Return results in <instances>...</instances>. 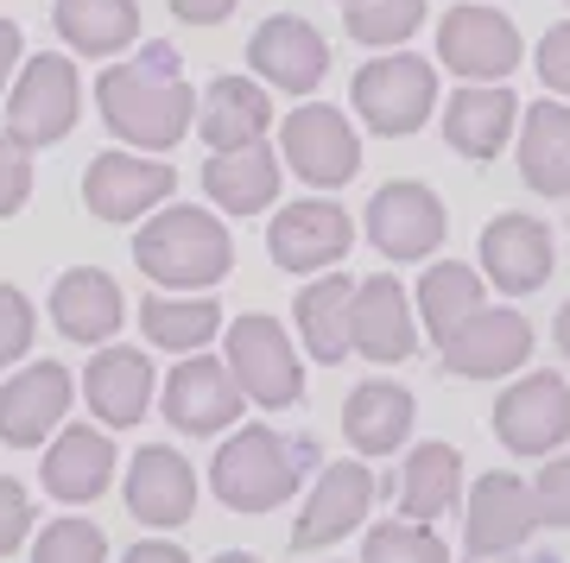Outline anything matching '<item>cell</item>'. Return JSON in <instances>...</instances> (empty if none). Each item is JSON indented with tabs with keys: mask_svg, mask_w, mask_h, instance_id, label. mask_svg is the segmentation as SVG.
<instances>
[{
	"mask_svg": "<svg viewBox=\"0 0 570 563\" xmlns=\"http://www.w3.org/2000/svg\"><path fill=\"white\" fill-rule=\"evenodd\" d=\"M348 298H355V279L348 273H324L298 292V336H305L311 362L343 367L348 355Z\"/></svg>",
	"mask_w": 570,
	"mask_h": 563,
	"instance_id": "34",
	"label": "cell"
},
{
	"mask_svg": "<svg viewBox=\"0 0 570 563\" xmlns=\"http://www.w3.org/2000/svg\"><path fill=\"white\" fill-rule=\"evenodd\" d=\"M171 13H178L184 26H223L228 13H235V0H171Z\"/></svg>",
	"mask_w": 570,
	"mask_h": 563,
	"instance_id": "43",
	"label": "cell"
},
{
	"mask_svg": "<svg viewBox=\"0 0 570 563\" xmlns=\"http://www.w3.org/2000/svg\"><path fill=\"white\" fill-rule=\"evenodd\" d=\"M96 108L115 140H127L134 152H171L197 121V89L184 82L178 51L165 39L140 45L127 63L102 70L96 82Z\"/></svg>",
	"mask_w": 570,
	"mask_h": 563,
	"instance_id": "1",
	"label": "cell"
},
{
	"mask_svg": "<svg viewBox=\"0 0 570 563\" xmlns=\"http://www.w3.org/2000/svg\"><path fill=\"white\" fill-rule=\"evenodd\" d=\"M140 329L165 355H204L216 343V329H223V304L209 292H153L140 304Z\"/></svg>",
	"mask_w": 570,
	"mask_h": 563,
	"instance_id": "31",
	"label": "cell"
},
{
	"mask_svg": "<svg viewBox=\"0 0 570 563\" xmlns=\"http://www.w3.org/2000/svg\"><path fill=\"white\" fill-rule=\"evenodd\" d=\"M127 513L140 525H184L197 513V468L184 463L171 443H146L140 456L127 463Z\"/></svg>",
	"mask_w": 570,
	"mask_h": 563,
	"instance_id": "21",
	"label": "cell"
},
{
	"mask_svg": "<svg viewBox=\"0 0 570 563\" xmlns=\"http://www.w3.org/2000/svg\"><path fill=\"white\" fill-rule=\"evenodd\" d=\"M438 58L463 82H508L520 70V26L482 0H456L438 20Z\"/></svg>",
	"mask_w": 570,
	"mask_h": 563,
	"instance_id": "8",
	"label": "cell"
},
{
	"mask_svg": "<svg viewBox=\"0 0 570 563\" xmlns=\"http://www.w3.org/2000/svg\"><path fill=\"white\" fill-rule=\"evenodd\" d=\"M171 190H178V171L165 159H140V152H96L89 171H82V203L102 221L159 216Z\"/></svg>",
	"mask_w": 570,
	"mask_h": 563,
	"instance_id": "13",
	"label": "cell"
},
{
	"mask_svg": "<svg viewBox=\"0 0 570 563\" xmlns=\"http://www.w3.org/2000/svg\"><path fill=\"white\" fill-rule=\"evenodd\" d=\"M374 475L362 463H330L317 475V487L305 494V513L292 525V551H324V544H343L355 525L367 520V506H374Z\"/></svg>",
	"mask_w": 570,
	"mask_h": 563,
	"instance_id": "20",
	"label": "cell"
},
{
	"mask_svg": "<svg viewBox=\"0 0 570 563\" xmlns=\"http://www.w3.org/2000/svg\"><path fill=\"white\" fill-rule=\"evenodd\" d=\"M51 323H58L70 343H108L127 323V298L121 285L108 279L102 266H70L51 285Z\"/></svg>",
	"mask_w": 570,
	"mask_h": 563,
	"instance_id": "26",
	"label": "cell"
},
{
	"mask_svg": "<svg viewBox=\"0 0 570 563\" xmlns=\"http://www.w3.org/2000/svg\"><path fill=\"white\" fill-rule=\"evenodd\" d=\"M527 355H532V323L513 304H482L450 343H438V362L456 381H508V374L527 367Z\"/></svg>",
	"mask_w": 570,
	"mask_h": 563,
	"instance_id": "11",
	"label": "cell"
},
{
	"mask_svg": "<svg viewBox=\"0 0 570 563\" xmlns=\"http://www.w3.org/2000/svg\"><path fill=\"white\" fill-rule=\"evenodd\" d=\"M551 266H558V241H551V228L539 216L508 209V216H494L482 228V279L494 292L527 298V292H539L551 279Z\"/></svg>",
	"mask_w": 570,
	"mask_h": 563,
	"instance_id": "16",
	"label": "cell"
},
{
	"mask_svg": "<svg viewBox=\"0 0 570 563\" xmlns=\"http://www.w3.org/2000/svg\"><path fill=\"white\" fill-rule=\"evenodd\" d=\"M26 532H32V494H26L13 475H0V557L20 551Z\"/></svg>",
	"mask_w": 570,
	"mask_h": 563,
	"instance_id": "42",
	"label": "cell"
},
{
	"mask_svg": "<svg viewBox=\"0 0 570 563\" xmlns=\"http://www.w3.org/2000/svg\"><path fill=\"white\" fill-rule=\"evenodd\" d=\"M153 393H159L153 362H146L140 348H127V343L89 355V367H82V399H89V412H96L108 431L140 424L146 412H153Z\"/></svg>",
	"mask_w": 570,
	"mask_h": 563,
	"instance_id": "23",
	"label": "cell"
},
{
	"mask_svg": "<svg viewBox=\"0 0 570 563\" xmlns=\"http://www.w3.org/2000/svg\"><path fill=\"white\" fill-rule=\"evenodd\" d=\"M26 197H32V152H26L20 140L0 134V221L20 216Z\"/></svg>",
	"mask_w": 570,
	"mask_h": 563,
	"instance_id": "40",
	"label": "cell"
},
{
	"mask_svg": "<svg viewBox=\"0 0 570 563\" xmlns=\"http://www.w3.org/2000/svg\"><path fill=\"white\" fill-rule=\"evenodd\" d=\"M532 513H539V525H551V532H570V456L558 450V456H546L539 463V475H532Z\"/></svg>",
	"mask_w": 570,
	"mask_h": 563,
	"instance_id": "38",
	"label": "cell"
},
{
	"mask_svg": "<svg viewBox=\"0 0 570 563\" xmlns=\"http://www.w3.org/2000/svg\"><path fill=\"white\" fill-rule=\"evenodd\" d=\"M520 178L539 197H570V101H532L520 115Z\"/></svg>",
	"mask_w": 570,
	"mask_h": 563,
	"instance_id": "28",
	"label": "cell"
},
{
	"mask_svg": "<svg viewBox=\"0 0 570 563\" xmlns=\"http://www.w3.org/2000/svg\"><path fill=\"white\" fill-rule=\"evenodd\" d=\"M482 273L463 260H431L425 279H419V292H412V317L431 329V343H450L456 329H463L475 310H482Z\"/></svg>",
	"mask_w": 570,
	"mask_h": 563,
	"instance_id": "32",
	"label": "cell"
},
{
	"mask_svg": "<svg viewBox=\"0 0 570 563\" xmlns=\"http://www.w3.org/2000/svg\"><path fill=\"white\" fill-rule=\"evenodd\" d=\"M494 437L513 456H558L570 443V386L564 374H520V381L494 399Z\"/></svg>",
	"mask_w": 570,
	"mask_h": 563,
	"instance_id": "10",
	"label": "cell"
},
{
	"mask_svg": "<svg viewBox=\"0 0 570 563\" xmlns=\"http://www.w3.org/2000/svg\"><path fill=\"white\" fill-rule=\"evenodd\" d=\"M58 39L82 58H115L127 45H140V7L134 0H58Z\"/></svg>",
	"mask_w": 570,
	"mask_h": 563,
	"instance_id": "33",
	"label": "cell"
},
{
	"mask_svg": "<svg viewBox=\"0 0 570 563\" xmlns=\"http://www.w3.org/2000/svg\"><path fill=\"white\" fill-rule=\"evenodd\" d=\"M121 563H190L178 551V544H165V539H146V544H134V551H127Z\"/></svg>",
	"mask_w": 570,
	"mask_h": 563,
	"instance_id": "45",
	"label": "cell"
},
{
	"mask_svg": "<svg viewBox=\"0 0 570 563\" xmlns=\"http://www.w3.org/2000/svg\"><path fill=\"white\" fill-rule=\"evenodd\" d=\"M204 190L223 216H261V209H273V197H279V159H273V146L261 140V146H242V152H209Z\"/></svg>",
	"mask_w": 570,
	"mask_h": 563,
	"instance_id": "29",
	"label": "cell"
},
{
	"mask_svg": "<svg viewBox=\"0 0 570 563\" xmlns=\"http://www.w3.org/2000/svg\"><path fill=\"white\" fill-rule=\"evenodd\" d=\"M348 348L367 355L374 367L406 362L419 348V317H412V292L393 273H374V279L355 285L348 298Z\"/></svg>",
	"mask_w": 570,
	"mask_h": 563,
	"instance_id": "15",
	"label": "cell"
},
{
	"mask_svg": "<svg viewBox=\"0 0 570 563\" xmlns=\"http://www.w3.org/2000/svg\"><path fill=\"white\" fill-rule=\"evenodd\" d=\"M159 405L171 431H184V437H223L242 418V386L216 355H178V367L159 386Z\"/></svg>",
	"mask_w": 570,
	"mask_h": 563,
	"instance_id": "14",
	"label": "cell"
},
{
	"mask_svg": "<svg viewBox=\"0 0 570 563\" xmlns=\"http://www.w3.org/2000/svg\"><path fill=\"white\" fill-rule=\"evenodd\" d=\"M532 487L520 475H482L469 487V506H463V544L469 557H513L520 544L532 539Z\"/></svg>",
	"mask_w": 570,
	"mask_h": 563,
	"instance_id": "19",
	"label": "cell"
},
{
	"mask_svg": "<svg viewBox=\"0 0 570 563\" xmlns=\"http://www.w3.org/2000/svg\"><path fill=\"white\" fill-rule=\"evenodd\" d=\"M469 563H520V557H469Z\"/></svg>",
	"mask_w": 570,
	"mask_h": 563,
	"instance_id": "48",
	"label": "cell"
},
{
	"mask_svg": "<svg viewBox=\"0 0 570 563\" xmlns=\"http://www.w3.org/2000/svg\"><path fill=\"white\" fill-rule=\"evenodd\" d=\"M247 63H254V77L285 89V96H311L330 70V45L311 20L273 13V20H261V32L247 39Z\"/></svg>",
	"mask_w": 570,
	"mask_h": 563,
	"instance_id": "18",
	"label": "cell"
},
{
	"mask_svg": "<svg viewBox=\"0 0 570 563\" xmlns=\"http://www.w3.org/2000/svg\"><path fill=\"white\" fill-rule=\"evenodd\" d=\"M45 494L63 506H82L96 501V494H108V482H115V443H108V431H96V424H63L58 443L45 450Z\"/></svg>",
	"mask_w": 570,
	"mask_h": 563,
	"instance_id": "24",
	"label": "cell"
},
{
	"mask_svg": "<svg viewBox=\"0 0 570 563\" xmlns=\"http://www.w3.org/2000/svg\"><path fill=\"white\" fill-rule=\"evenodd\" d=\"M32 329H39L32 298H26V292H13V285H0V374H7V367L32 348Z\"/></svg>",
	"mask_w": 570,
	"mask_h": 563,
	"instance_id": "39",
	"label": "cell"
},
{
	"mask_svg": "<svg viewBox=\"0 0 570 563\" xmlns=\"http://www.w3.org/2000/svg\"><path fill=\"white\" fill-rule=\"evenodd\" d=\"M134 266H140L153 285H165V292H204V285L228 279L235 241H228L223 216H209L197 203H171V209L140 221Z\"/></svg>",
	"mask_w": 570,
	"mask_h": 563,
	"instance_id": "2",
	"label": "cell"
},
{
	"mask_svg": "<svg viewBox=\"0 0 570 563\" xmlns=\"http://www.w3.org/2000/svg\"><path fill=\"white\" fill-rule=\"evenodd\" d=\"M20 26L13 20H0V89H13V70H20Z\"/></svg>",
	"mask_w": 570,
	"mask_h": 563,
	"instance_id": "44",
	"label": "cell"
},
{
	"mask_svg": "<svg viewBox=\"0 0 570 563\" xmlns=\"http://www.w3.org/2000/svg\"><path fill=\"white\" fill-rule=\"evenodd\" d=\"M266 127H273V101L254 77H216L197 96V134L209 140V152H242V146H261Z\"/></svg>",
	"mask_w": 570,
	"mask_h": 563,
	"instance_id": "27",
	"label": "cell"
},
{
	"mask_svg": "<svg viewBox=\"0 0 570 563\" xmlns=\"http://www.w3.org/2000/svg\"><path fill=\"white\" fill-rule=\"evenodd\" d=\"M362 228H367V241H374L393 266H400V260H431V254L444 247L450 216H444V203H438V190H431V184L393 178V184H381V190H374Z\"/></svg>",
	"mask_w": 570,
	"mask_h": 563,
	"instance_id": "9",
	"label": "cell"
},
{
	"mask_svg": "<svg viewBox=\"0 0 570 563\" xmlns=\"http://www.w3.org/2000/svg\"><path fill=\"white\" fill-rule=\"evenodd\" d=\"M362 563H450V551H444V539H438L431 525L381 520V525H367Z\"/></svg>",
	"mask_w": 570,
	"mask_h": 563,
	"instance_id": "36",
	"label": "cell"
},
{
	"mask_svg": "<svg viewBox=\"0 0 570 563\" xmlns=\"http://www.w3.org/2000/svg\"><path fill=\"white\" fill-rule=\"evenodd\" d=\"M513 127H520V101L501 82H469L444 101V140L463 159H494L513 140Z\"/></svg>",
	"mask_w": 570,
	"mask_h": 563,
	"instance_id": "25",
	"label": "cell"
},
{
	"mask_svg": "<svg viewBox=\"0 0 570 563\" xmlns=\"http://www.w3.org/2000/svg\"><path fill=\"white\" fill-rule=\"evenodd\" d=\"M70 399H77V381H70V367L63 362L20 367L13 381L0 386V443H13V450H39V443L63 424Z\"/></svg>",
	"mask_w": 570,
	"mask_h": 563,
	"instance_id": "17",
	"label": "cell"
},
{
	"mask_svg": "<svg viewBox=\"0 0 570 563\" xmlns=\"http://www.w3.org/2000/svg\"><path fill=\"white\" fill-rule=\"evenodd\" d=\"M32 563H108V539L102 525L89 520H51L32 544Z\"/></svg>",
	"mask_w": 570,
	"mask_h": 563,
	"instance_id": "37",
	"label": "cell"
},
{
	"mask_svg": "<svg viewBox=\"0 0 570 563\" xmlns=\"http://www.w3.org/2000/svg\"><path fill=\"white\" fill-rule=\"evenodd\" d=\"M412 418H419V399L393 381H362L343 405V431L362 456H393L412 437Z\"/></svg>",
	"mask_w": 570,
	"mask_h": 563,
	"instance_id": "30",
	"label": "cell"
},
{
	"mask_svg": "<svg viewBox=\"0 0 570 563\" xmlns=\"http://www.w3.org/2000/svg\"><path fill=\"white\" fill-rule=\"evenodd\" d=\"M279 152L311 190H343V184L362 171V140H355L348 115L343 108H330V101H305V108L285 115Z\"/></svg>",
	"mask_w": 570,
	"mask_h": 563,
	"instance_id": "7",
	"label": "cell"
},
{
	"mask_svg": "<svg viewBox=\"0 0 570 563\" xmlns=\"http://www.w3.org/2000/svg\"><path fill=\"white\" fill-rule=\"evenodd\" d=\"M305 463H311V437L285 443L279 431H266V424H242V431L216 450L209 487L223 494L228 513H273V506H285L298 494Z\"/></svg>",
	"mask_w": 570,
	"mask_h": 563,
	"instance_id": "3",
	"label": "cell"
},
{
	"mask_svg": "<svg viewBox=\"0 0 570 563\" xmlns=\"http://www.w3.org/2000/svg\"><path fill=\"white\" fill-rule=\"evenodd\" d=\"M343 7H362V0H343Z\"/></svg>",
	"mask_w": 570,
	"mask_h": 563,
	"instance_id": "49",
	"label": "cell"
},
{
	"mask_svg": "<svg viewBox=\"0 0 570 563\" xmlns=\"http://www.w3.org/2000/svg\"><path fill=\"white\" fill-rule=\"evenodd\" d=\"M228 374L242 386V399L266 405V412H285V405L305 399V362H298V348L285 336L279 317H266V310H247V317L228 323Z\"/></svg>",
	"mask_w": 570,
	"mask_h": 563,
	"instance_id": "4",
	"label": "cell"
},
{
	"mask_svg": "<svg viewBox=\"0 0 570 563\" xmlns=\"http://www.w3.org/2000/svg\"><path fill=\"white\" fill-rule=\"evenodd\" d=\"M77 108H82L77 63L63 51H39V58L20 63V77L7 89V140H20L26 152L58 146L77 127Z\"/></svg>",
	"mask_w": 570,
	"mask_h": 563,
	"instance_id": "5",
	"label": "cell"
},
{
	"mask_svg": "<svg viewBox=\"0 0 570 563\" xmlns=\"http://www.w3.org/2000/svg\"><path fill=\"white\" fill-rule=\"evenodd\" d=\"M348 247H355V221L330 197H298L266 228V254H273L279 273H330Z\"/></svg>",
	"mask_w": 570,
	"mask_h": 563,
	"instance_id": "12",
	"label": "cell"
},
{
	"mask_svg": "<svg viewBox=\"0 0 570 563\" xmlns=\"http://www.w3.org/2000/svg\"><path fill=\"white\" fill-rule=\"evenodd\" d=\"M216 563H261V557H247V551H223Z\"/></svg>",
	"mask_w": 570,
	"mask_h": 563,
	"instance_id": "47",
	"label": "cell"
},
{
	"mask_svg": "<svg viewBox=\"0 0 570 563\" xmlns=\"http://www.w3.org/2000/svg\"><path fill=\"white\" fill-rule=\"evenodd\" d=\"M343 26L355 45L400 51V39H412L425 26V0H362V7H343Z\"/></svg>",
	"mask_w": 570,
	"mask_h": 563,
	"instance_id": "35",
	"label": "cell"
},
{
	"mask_svg": "<svg viewBox=\"0 0 570 563\" xmlns=\"http://www.w3.org/2000/svg\"><path fill=\"white\" fill-rule=\"evenodd\" d=\"M387 501L400 520L412 525H431L444 520L450 506L463 501V456H456V443H419V450H406V463H400V475H387Z\"/></svg>",
	"mask_w": 570,
	"mask_h": 563,
	"instance_id": "22",
	"label": "cell"
},
{
	"mask_svg": "<svg viewBox=\"0 0 570 563\" xmlns=\"http://www.w3.org/2000/svg\"><path fill=\"white\" fill-rule=\"evenodd\" d=\"M355 115H362L374 134H387V140H406L419 127L431 121V108H438V70L425 58H412V51H381L374 63L355 70Z\"/></svg>",
	"mask_w": 570,
	"mask_h": 563,
	"instance_id": "6",
	"label": "cell"
},
{
	"mask_svg": "<svg viewBox=\"0 0 570 563\" xmlns=\"http://www.w3.org/2000/svg\"><path fill=\"white\" fill-rule=\"evenodd\" d=\"M551 336H558V355L570 362V298H564V310H558V323H551Z\"/></svg>",
	"mask_w": 570,
	"mask_h": 563,
	"instance_id": "46",
	"label": "cell"
},
{
	"mask_svg": "<svg viewBox=\"0 0 570 563\" xmlns=\"http://www.w3.org/2000/svg\"><path fill=\"white\" fill-rule=\"evenodd\" d=\"M539 82L551 89V101H570V20L546 26V39H539Z\"/></svg>",
	"mask_w": 570,
	"mask_h": 563,
	"instance_id": "41",
	"label": "cell"
}]
</instances>
